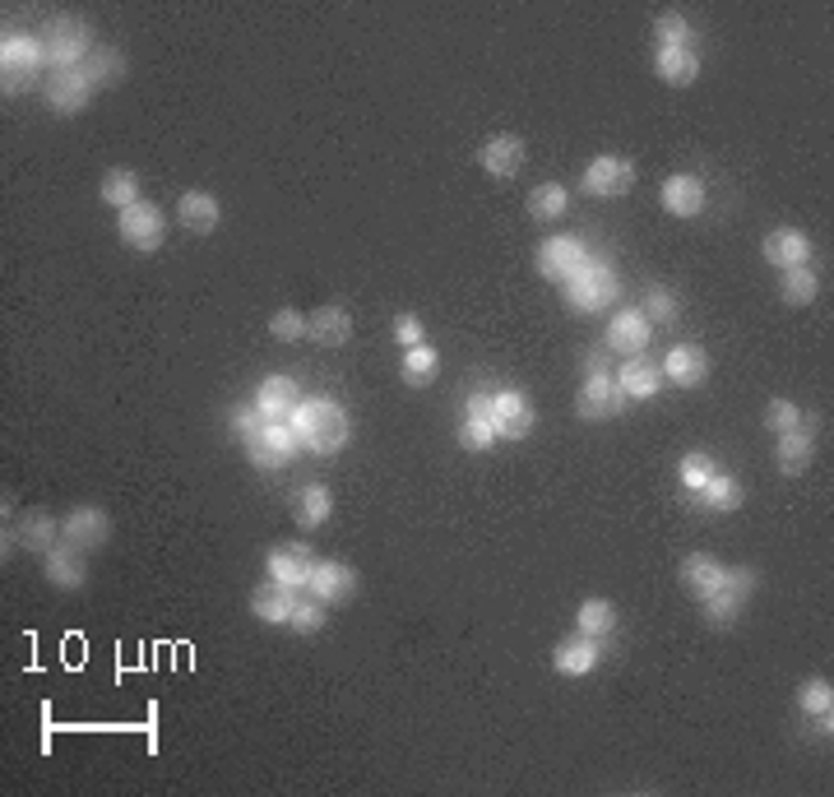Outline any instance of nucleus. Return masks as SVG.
<instances>
[{"label":"nucleus","instance_id":"nucleus-31","mask_svg":"<svg viewBox=\"0 0 834 797\" xmlns=\"http://www.w3.org/2000/svg\"><path fill=\"white\" fill-rule=\"evenodd\" d=\"M47 575L60 584V590H79L83 580H89V565H83V552L79 548H52L47 552Z\"/></svg>","mask_w":834,"mask_h":797},{"label":"nucleus","instance_id":"nucleus-22","mask_svg":"<svg viewBox=\"0 0 834 797\" xmlns=\"http://www.w3.org/2000/svg\"><path fill=\"white\" fill-rule=\"evenodd\" d=\"M311 571H316V561H311L306 548H274L269 552V580L283 584L292 594H297L302 584H311Z\"/></svg>","mask_w":834,"mask_h":797},{"label":"nucleus","instance_id":"nucleus-6","mask_svg":"<svg viewBox=\"0 0 834 797\" xmlns=\"http://www.w3.org/2000/svg\"><path fill=\"white\" fill-rule=\"evenodd\" d=\"M635 162L631 158H617V154H602V158H594L589 167H584V191L589 195H602V200H617V195H626L635 186Z\"/></svg>","mask_w":834,"mask_h":797},{"label":"nucleus","instance_id":"nucleus-12","mask_svg":"<svg viewBox=\"0 0 834 797\" xmlns=\"http://www.w3.org/2000/svg\"><path fill=\"white\" fill-rule=\"evenodd\" d=\"M621 390H617V381L608 371H594L589 381H584V390H579V398H575V413L584 417V423H602V417H612L617 408H621Z\"/></svg>","mask_w":834,"mask_h":797},{"label":"nucleus","instance_id":"nucleus-39","mask_svg":"<svg viewBox=\"0 0 834 797\" xmlns=\"http://www.w3.org/2000/svg\"><path fill=\"white\" fill-rule=\"evenodd\" d=\"M79 70L89 75V83H93V89H102V83H116V79L125 75V60H121L116 52H108V47H93V56L83 60Z\"/></svg>","mask_w":834,"mask_h":797},{"label":"nucleus","instance_id":"nucleus-4","mask_svg":"<svg viewBox=\"0 0 834 797\" xmlns=\"http://www.w3.org/2000/svg\"><path fill=\"white\" fill-rule=\"evenodd\" d=\"M751 590H756V571H751V565H733V571L723 565V584L705 598L709 626H733L737 613H742V603L751 598Z\"/></svg>","mask_w":834,"mask_h":797},{"label":"nucleus","instance_id":"nucleus-1","mask_svg":"<svg viewBox=\"0 0 834 797\" xmlns=\"http://www.w3.org/2000/svg\"><path fill=\"white\" fill-rule=\"evenodd\" d=\"M288 427L297 431V440L311 454H339L348 446V413L334 398H302L292 408Z\"/></svg>","mask_w":834,"mask_h":797},{"label":"nucleus","instance_id":"nucleus-15","mask_svg":"<svg viewBox=\"0 0 834 797\" xmlns=\"http://www.w3.org/2000/svg\"><path fill=\"white\" fill-rule=\"evenodd\" d=\"M477 162H483L487 177L510 181L519 167H525V139H519V135H492L483 144V154H477Z\"/></svg>","mask_w":834,"mask_h":797},{"label":"nucleus","instance_id":"nucleus-46","mask_svg":"<svg viewBox=\"0 0 834 797\" xmlns=\"http://www.w3.org/2000/svg\"><path fill=\"white\" fill-rule=\"evenodd\" d=\"M673 316H677V298L667 288H654L650 298H644V321H650V325H667Z\"/></svg>","mask_w":834,"mask_h":797},{"label":"nucleus","instance_id":"nucleus-2","mask_svg":"<svg viewBox=\"0 0 834 797\" xmlns=\"http://www.w3.org/2000/svg\"><path fill=\"white\" fill-rule=\"evenodd\" d=\"M617 298V274L612 265H602L594 256H584V265L566 279V302L579 311V316H594Z\"/></svg>","mask_w":834,"mask_h":797},{"label":"nucleus","instance_id":"nucleus-18","mask_svg":"<svg viewBox=\"0 0 834 797\" xmlns=\"http://www.w3.org/2000/svg\"><path fill=\"white\" fill-rule=\"evenodd\" d=\"M598 659H602L598 640L579 631V636H571V640H561V644H556L552 667H556L561 677H584V673H594V667H598Z\"/></svg>","mask_w":834,"mask_h":797},{"label":"nucleus","instance_id":"nucleus-10","mask_svg":"<svg viewBox=\"0 0 834 797\" xmlns=\"http://www.w3.org/2000/svg\"><path fill=\"white\" fill-rule=\"evenodd\" d=\"M663 381H673L677 390H696L709 381V352L700 344H677L673 352L663 358Z\"/></svg>","mask_w":834,"mask_h":797},{"label":"nucleus","instance_id":"nucleus-44","mask_svg":"<svg viewBox=\"0 0 834 797\" xmlns=\"http://www.w3.org/2000/svg\"><path fill=\"white\" fill-rule=\"evenodd\" d=\"M288 626H292V631H297V636H316L320 631V626H325V603L320 598H297V607H292V617H288Z\"/></svg>","mask_w":834,"mask_h":797},{"label":"nucleus","instance_id":"nucleus-16","mask_svg":"<svg viewBox=\"0 0 834 797\" xmlns=\"http://www.w3.org/2000/svg\"><path fill=\"white\" fill-rule=\"evenodd\" d=\"M297 404H302V390L292 375H269V381H260V390H256V408L269 417V423H288Z\"/></svg>","mask_w":834,"mask_h":797},{"label":"nucleus","instance_id":"nucleus-5","mask_svg":"<svg viewBox=\"0 0 834 797\" xmlns=\"http://www.w3.org/2000/svg\"><path fill=\"white\" fill-rule=\"evenodd\" d=\"M116 227H121V242L125 246H135V250H158L162 246V237H167V223H162V209L158 204H131V209H121V218H116Z\"/></svg>","mask_w":834,"mask_h":797},{"label":"nucleus","instance_id":"nucleus-14","mask_svg":"<svg viewBox=\"0 0 834 797\" xmlns=\"http://www.w3.org/2000/svg\"><path fill=\"white\" fill-rule=\"evenodd\" d=\"M492 423H496V436H510V440H519V436H529L533 431V404L525 394H515V390H506V394H492Z\"/></svg>","mask_w":834,"mask_h":797},{"label":"nucleus","instance_id":"nucleus-36","mask_svg":"<svg viewBox=\"0 0 834 797\" xmlns=\"http://www.w3.org/2000/svg\"><path fill=\"white\" fill-rule=\"evenodd\" d=\"M575 621H579V631H584V636H594V640H598V636H608L612 626H617V607H612L608 598H584Z\"/></svg>","mask_w":834,"mask_h":797},{"label":"nucleus","instance_id":"nucleus-38","mask_svg":"<svg viewBox=\"0 0 834 797\" xmlns=\"http://www.w3.org/2000/svg\"><path fill=\"white\" fill-rule=\"evenodd\" d=\"M52 538H56V519L29 510L24 524H19V548H33V552H52Z\"/></svg>","mask_w":834,"mask_h":797},{"label":"nucleus","instance_id":"nucleus-24","mask_svg":"<svg viewBox=\"0 0 834 797\" xmlns=\"http://www.w3.org/2000/svg\"><path fill=\"white\" fill-rule=\"evenodd\" d=\"M177 218H181L185 233H195V237L214 233V227H218V200L208 195V191H185L181 204H177Z\"/></svg>","mask_w":834,"mask_h":797},{"label":"nucleus","instance_id":"nucleus-25","mask_svg":"<svg viewBox=\"0 0 834 797\" xmlns=\"http://www.w3.org/2000/svg\"><path fill=\"white\" fill-rule=\"evenodd\" d=\"M617 390H621L626 398H654V394L663 390L658 362H644V352H640V358H631V362L621 367V375H617Z\"/></svg>","mask_w":834,"mask_h":797},{"label":"nucleus","instance_id":"nucleus-49","mask_svg":"<svg viewBox=\"0 0 834 797\" xmlns=\"http://www.w3.org/2000/svg\"><path fill=\"white\" fill-rule=\"evenodd\" d=\"M394 339H399L404 348H417V344H422V321L408 316V311H404V316H394Z\"/></svg>","mask_w":834,"mask_h":797},{"label":"nucleus","instance_id":"nucleus-17","mask_svg":"<svg viewBox=\"0 0 834 797\" xmlns=\"http://www.w3.org/2000/svg\"><path fill=\"white\" fill-rule=\"evenodd\" d=\"M650 334H654V325L644 321V311H621L608 325V348L621 352V358H640V352L650 348Z\"/></svg>","mask_w":834,"mask_h":797},{"label":"nucleus","instance_id":"nucleus-23","mask_svg":"<svg viewBox=\"0 0 834 797\" xmlns=\"http://www.w3.org/2000/svg\"><path fill=\"white\" fill-rule=\"evenodd\" d=\"M306 339L320 344V348H343L352 339V321L343 306H320L306 316Z\"/></svg>","mask_w":834,"mask_h":797},{"label":"nucleus","instance_id":"nucleus-7","mask_svg":"<svg viewBox=\"0 0 834 797\" xmlns=\"http://www.w3.org/2000/svg\"><path fill=\"white\" fill-rule=\"evenodd\" d=\"M250 464L256 469H288L292 459H297V450H302V440H297V431H292L288 423H264V431L250 440Z\"/></svg>","mask_w":834,"mask_h":797},{"label":"nucleus","instance_id":"nucleus-43","mask_svg":"<svg viewBox=\"0 0 834 797\" xmlns=\"http://www.w3.org/2000/svg\"><path fill=\"white\" fill-rule=\"evenodd\" d=\"M269 334H274L279 344H297V339H306V316H302V311H292V306H283V311L269 316Z\"/></svg>","mask_w":834,"mask_h":797},{"label":"nucleus","instance_id":"nucleus-8","mask_svg":"<svg viewBox=\"0 0 834 797\" xmlns=\"http://www.w3.org/2000/svg\"><path fill=\"white\" fill-rule=\"evenodd\" d=\"M89 24H70V19H60L56 29H47V60L56 70H79L83 60H89Z\"/></svg>","mask_w":834,"mask_h":797},{"label":"nucleus","instance_id":"nucleus-9","mask_svg":"<svg viewBox=\"0 0 834 797\" xmlns=\"http://www.w3.org/2000/svg\"><path fill=\"white\" fill-rule=\"evenodd\" d=\"M584 256H589V250H584L579 237H548L538 246V274L552 279V283H566L584 265Z\"/></svg>","mask_w":834,"mask_h":797},{"label":"nucleus","instance_id":"nucleus-30","mask_svg":"<svg viewBox=\"0 0 834 797\" xmlns=\"http://www.w3.org/2000/svg\"><path fill=\"white\" fill-rule=\"evenodd\" d=\"M811 454H816V446H811V436L798 427V431H784V436H779V446H775V464H779L788 478H798V473H807Z\"/></svg>","mask_w":834,"mask_h":797},{"label":"nucleus","instance_id":"nucleus-26","mask_svg":"<svg viewBox=\"0 0 834 797\" xmlns=\"http://www.w3.org/2000/svg\"><path fill=\"white\" fill-rule=\"evenodd\" d=\"M681 584H686V594L691 598H709L723 584V565L714 561V557H705V552H696V557H686L681 561Z\"/></svg>","mask_w":834,"mask_h":797},{"label":"nucleus","instance_id":"nucleus-28","mask_svg":"<svg viewBox=\"0 0 834 797\" xmlns=\"http://www.w3.org/2000/svg\"><path fill=\"white\" fill-rule=\"evenodd\" d=\"M292 607H297V598H292V590H283V584H260V590L250 594V613L269 626H288Z\"/></svg>","mask_w":834,"mask_h":797},{"label":"nucleus","instance_id":"nucleus-47","mask_svg":"<svg viewBox=\"0 0 834 797\" xmlns=\"http://www.w3.org/2000/svg\"><path fill=\"white\" fill-rule=\"evenodd\" d=\"M658 47H691V29L681 14H663L658 19Z\"/></svg>","mask_w":834,"mask_h":797},{"label":"nucleus","instance_id":"nucleus-11","mask_svg":"<svg viewBox=\"0 0 834 797\" xmlns=\"http://www.w3.org/2000/svg\"><path fill=\"white\" fill-rule=\"evenodd\" d=\"M108 534H112V519L102 515L98 506H79V510L66 515V524H60V538H66L70 548H79V552H98L102 542H108Z\"/></svg>","mask_w":834,"mask_h":797},{"label":"nucleus","instance_id":"nucleus-37","mask_svg":"<svg viewBox=\"0 0 834 797\" xmlns=\"http://www.w3.org/2000/svg\"><path fill=\"white\" fill-rule=\"evenodd\" d=\"M329 510H334V496H329V487H320V482L297 496V524L302 529H320V524L329 519Z\"/></svg>","mask_w":834,"mask_h":797},{"label":"nucleus","instance_id":"nucleus-20","mask_svg":"<svg viewBox=\"0 0 834 797\" xmlns=\"http://www.w3.org/2000/svg\"><path fill=\"white\" fill-rule=\"evenodd\" d=\"M89 98H93V83H89L83 70H52L47 102L56 112H79V108H89Z\"/></svg>","mask_w":834,"mask_h":797},{"label":"nucleus","instance_id":"nucleus-27","mask_svg":"<svg viewBox=\"0 0 834 797\" xmlns=\"http://www.w3.org/2000/svg\"><path fill=\"white\" fill-rule=\"evenodd\" d=\"M658 79L673 83V89H686V83H696L700 75V56L691 47H658Z\"/></svg>","mask_w":834,"mask_h":797},{"label":"nucleus","instance_id":"nucleus-48","mask_svg":"<svg viewBox=\"0 0 834 797\" xmlns=\"http://www.w3.org/2000/svg\"><path fill=\"white\" fill-rule=\"evenodd\" d=\"M264 423H269V417H264L256 404H250V408H237V413H233V431L246 440V446H250V440H256V436L264 431Z\"/></svg>","mask_w":834,"mask_h":797},{"label":"nucleus","instance_id":"nucleus-50","mask_svg":"<svg viewBox=\"0 0 834 797\" xmlns=\"http://www.w3.org/2000/svg\"><path fill=\"white\" fill-rule=\"evenodd\" d=\"M469 417H483V423H492V394H473L469 398Z\"/></svg>","mask_w":834,"mask_h":797},{"label":"nucleus","instance_id":"nucleus-29","mask_svg":"<svg viewBox=\"0 0 834 797\" xmlns=\"http://www.w3.org/2000/svg\"><path fill=\"white\" fill-rule=\"evenodd\" d=\"M399 375H404V385L408 390H427L436 375H441V358H436V348H427V344H417V348H404V367H399Z\"/></svg>","mask_w":834,"mask_h":797},{"label":"nucleus","instance_id":"nucleus-35","mask_svg":"<svg viewBox=\"0 0 834 797\" xmlns=\"http://www.w3.org/2000/svg\"><path fill=\"white\" fill-rule=\"evenodd\" d=\"M566 204H571V195H566V186H556V181H548V186H533L529 191V218H561L566 214Z\"/></svg>","mask_w":834,"mask_h":797},{"label":"nucleus","instance_id":"nucleus-21","mask_svg":"<svg viewBox=\"0 0 834 797\" xmlns=\"http://www.w3.org/2000/svg\"><path fill=\"white\" fill-rule=\"evenodd\" d=\"M663 209L667 214H677V218H696L700 209H705V181L691 177V172H677V177H667L663 181Z\"/></svg>","mask_w":834,"mask_h":797},{"label":"nucleus","instance_id":"nucleus-40","mask_svg":"<svg viewBox=\"0 0 834 797\" xmlns=\"http://www.w3.org/2000/svg\"><path fill=\"white\" fill-rule=\"evenodd\" d=\"M677 473H681V487H686V492L696 496V492H700L705 482L714 478L719 469H714V459H709L705 450H691V454H681V464H677Z\"/></svg>","mask_w":834,"mask_h":797},{"label":"nucleus","instance_id":"nucleus-34","mask_svg":"<svg viewBox=\"0 0 834 797\" xmlns=\"http://www.w3.org/2000/svg\"><path fill=\"white\" fill-rule=\"evenodd\" d=\"M816 292H821V279H816V269H811V265H798V269H784L779 298H784L788 306H807V302H816Z\"/></svg>","mask_w":834,"mask_h":797},{"label":"nucleus","instance_id":"nucleus-45","mask_svg":"<svg viewBox=\"0 0 834 797\" xmlns=\"http://www.w3.org/2000/svg\"><path fill=\"white\" fill-rule=\"evenodd\" d=\"M765 427L775 431V436H784V431H798V427H802V413H798V404H788V398H769V408H765Z\"/></svg>","mask_w":834,"mask_h":797},{"label":"nucleus","instance_id":"nucleus-19","mask_svg":"<svg viewBox=\"0 0 834 797\" xmlns=\"http://www.w3.org/2000/svg\"><path fill=\"white\" fill-rule=\"evenodd\" d=\"M760 250H765V260L775 269H798L811 256V242H807L802 227H775V233L760 242Z\"/></svg>","mask_w":834,"mask_h":797},{"label":"nucleus","instance_id":"nucleus-13","mask_svg":"<svg viewBox=\"0 0 834 797\" xmlns=\"http://www.w3.org/2000/svg\"><path fill=\"white\" fill-rule=\"evenodd\" d=\"M306 590H311V598H320V603H348L352 594H358V575H352V565H343V561H316Z\"/></svg>","mask_w":834,"mask_h":797},{"label":"nucleus","instance_id":"nucleus-33","mask_svg":"<svg viewBox=\"0 0 834 797\" xmlns=\"http://www.w3.org/2000/svg\"><path fill=\"white\" fill-rule=\"evenodd\" d=\"M696 496H700V506L728 515V510H737V506H742V482H737V478H728V473H714Z\"/></svg>","mask_w":834,"mask_h":797},{"label":"nucleus","instance_id":"nucleus-41","mask_svg":"<svg viewBox=\"0 0 834 797\" xmlns=\"http://www.w3.org/2000/svg\"><path fill=\"white\" fill-rule=\"evenodd\" d=\"M798 705H802V715H811V719L830 715V709H834V686H830L825 677H811V682H802V691H798Z\"/></svg>","mask_w":834,"mask_h":797},{"label":"nucleus","instance_id":"nucleus-3","mask_svg":"<svg viewBox=\"0 0 834 797\" xmlns=\"http://www.w3.org/2000/svg\"><path fill=\"white\" fill-rule=\"evenodd\" d=\"M0 66H5V93H24L37 83V75L52 66L47 42L37 37H5L0 42Z\"/></svg>","mask_w":834,"mask_h":797},{"label":"nucleus","instance_id":"nucleus-32","mask_svg":"<svg viewBox=\"0 0 834 797\" xmlns=\"http://www.w3.org/2000/svg\"><path fill=\"white\" fill-rule=\"evenodd\" d=\"M98 195H102V204H112L116 214H121V209H131V204H139V177L131 172V167H112V172L102 177V186H98Z\"/></svg>","mask_w":834,"mask_h":797},{"label":"nucleus","instance_id":"nucleus-42","mask_svg":"<svg viewBox=\"0 0 834 797\" xmlns=\"http://www.w3.org/2000/svg\"><path fill=\"white\" fill-rule=\"evenodd\" d=\"M459 446L483 454L496 446V423H483V417H464V427H459Z\"/></svg>","mask_w":834,"mask_h":797}]
</instances>
